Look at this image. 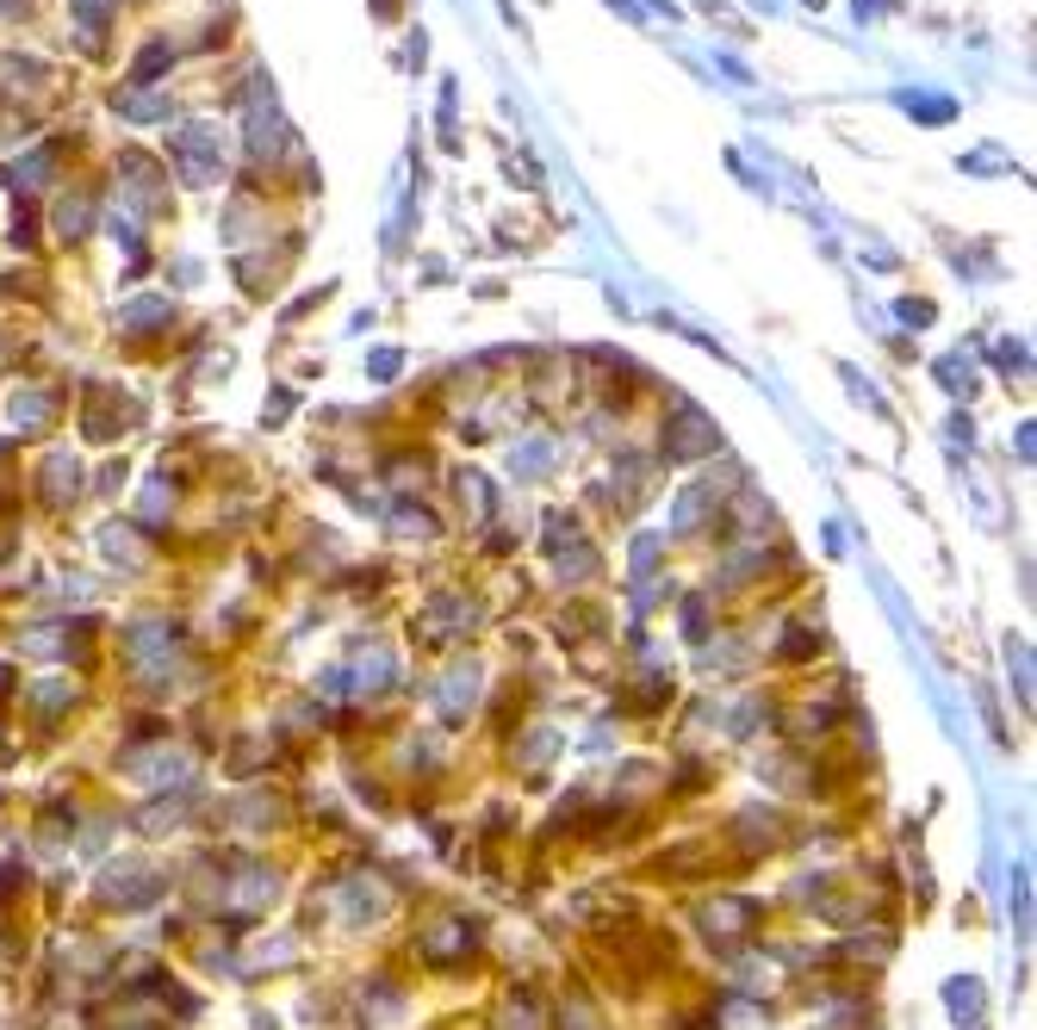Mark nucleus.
Instances as JSON below:
<instances>
[{
  "label": "nucleus",
  "mask_w": 1037,
  "mask_h": 1030,
  "mask_svg": "<svg viewBox=\"0 0 1037 1030\" xmlns=\"http://www.w3.org/2000/svg\"><path fill=\"white\" fill-rule=\"evenodd\" d=\"M75 13H81L87 25H100V19H106V0H75Z\"/></svg>",
  "instance_id": "nucleus-1"
}]
</instances>
